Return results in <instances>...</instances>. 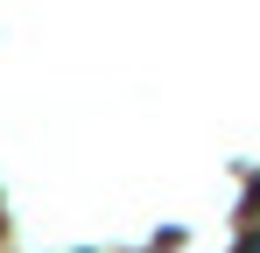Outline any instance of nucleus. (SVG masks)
I'll return each instance as SVG.
<instances>
[{
  "label": "nucleus",
  "instance_id": "obj_1",
  "mask_svg": "<svg viewBox=\"0 0 260 253\" xmlns=\"http://www.w3.org/2000/svg\"><path fill=\"white\" fill-rule=\"evenodd\" d=\"M239 253H260V239H246V246H239Z\"/></svg>",
  "mask_w": 260,
  "mask_h": 253
}]
</instances>
